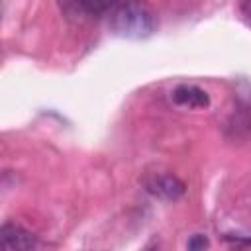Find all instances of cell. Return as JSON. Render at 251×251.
<instances>
[{
    "label": "cell",
    "mask_w": 251,
    "mask_h": 251,
    "mask_svg": "<svg viewBox=\"0 0 251 251\" xmlns=\"http://www.w3.org/2000/svg\"><path fill=\"white\" fill-rule=\"evenodd\" d=\"M208 245H210V241H208V237H204L202 233H194V235L186 241V247H188V249H194V251H196V249H206Z\"/></svg>",
    "instance_id": "obj_6"
},
{
    "label": "cell",
    "mask_w": 251,
    "mask_h": 251,
    "mask_svg": "<svg viewBox=\"0 0 251 251\" xmlns=\"http://www.w3.org/2000/svg\"><path fill=\"white\" fill-rule=\"evenodd\" d=\"M0 245L4 249H33L37 247V237L20 224L4 222L0 227Z\"/></svg>",
    "instance_id": "obj_3"
},
{
    "label": "cell",
    "mask_w": 251,
    "mask_h": 251,
    "mask_svg": "<svg viewBox=\"0 0 251 251\" xmlns=\"http://www.w3.org/2000/svg\"><path fill=\"white\" fill-rule=\"evenodd\" d=\"M241 12L245 14V18L251 20V0H245V2L241 4Z\"/></svg>",
    "instance_id": "obj_7"
},
{
    "label": "cell",
    "mask_w": 251,
    "mask_h": 251,
    "mask_svg": "<svg viewBox=\"0 0 251 251\" xmlns=\"http://www.w3.org/2000/svg\"><path fill=\"white\" fill-rule=\"evenodd\" d=\"M157 14L143 0H127L110 16V29L124 39H145L157 29Z\"/></svg>",
    "instance_id": "obj_1"
},
{
    "label": "cell",
    "mask_w": 251,
    "mask_h": 251,
    "mask_svg": "<svg viewBox=\"0 0 251 251\" xmlns=\"http://www.w3.org/2000/svg\"><path fill=\"white\" fill-rule=\"evenodd\" d=\"M171 100L176 104V106H182V108H194V110H200V108H208L210 106V96L204 88L196 86V84H178L173 88L171 92Z\"/></svg>",
    "instance_id": "obj_4"
},
{
    "label": "cell",
    "mask_w": 251,
    "mask_h": 251,
    "mask_svg": "<svg viewBox=\"0 0 251 251\" xmlns=\"http://www.w3.org/2000/svg\"><path fill=\"white\" fill-rule=\"evenodd\" d=\"M76 2L88 14H102V12H106L110 8V4L114 0H76Z\"/></svg>",
    "instance_id": "obj_5"
},
{
    "label": "cell",
    "mask_w": 251,
    "mask_h": 251,
    "mask_svg": "<svg viewBox=\"0 0 251 251\" xmlns=\"http://www.w3.org/2000/svg\"><path fill=\"white\" fill-rule=\"evenodd\" d=\"M143 186L145 190L155 196V198H161V200H178L186 186L184 182L173 175V173H167V171H155V173H147L143 176Z\"/></svg>",
    "instance_id": "obj_2"
}]
</instances>
